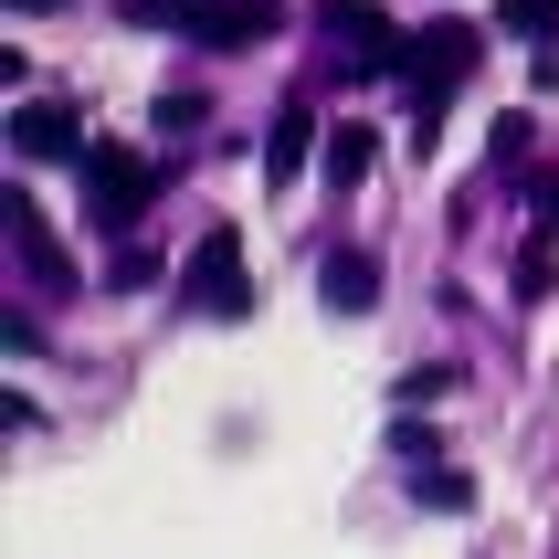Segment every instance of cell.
Returning <instances> with one entry per match:
<instances>
[{
  "label": "cell",
  "instance_id": "obj_1",
  "mask_svg": "<svg viewBox=\"0 0 559 559\" xmlns=\"http://www.w3.org/2000/svg\"><path fill=\"white\" fill-rule=\"evenodd\" d=\"M180 307L190 317H253V275H243V233L233 222H201V243L180 253Z\"/></svg>",
  "mask_w": 559,
  "mask_h": 559
},
{
  "label": "cell",
  "instance_id": "obj_2",
  "mask_svg": "<svg viewBox=\"0 0 559 559\" xmlns=\"http://www.w3.org/2000/svg\"><path fill=\"white\" fill-rule=\"evenodd\" d=\"M148 201H158L148 148L95 138V148H85V222H95V233H138V222H148Z\"/></svg>",
  "mask_w": 559,
  "mask_h": 559
},
{
  "label": "cell",
  "instance_id": "obj_3",
  "mask_svg": "<svg viewBox=\"0 0 559 559\" xmlns=\"http://www.w3.org/2000/svg\"><path fill=\"white\" fill-rule=\"evenodd\" d=\"M317 32H328V53H338L348 74H402V43H412L380 0H328V11H317Z\"/></svg>",
  "mask_w": 559,
  "mask_h": 559
},
{
  "label": "cell",
  "instance_id": "obj_4",
  "mask_svg": "<svg viewBox=\"0 0 559 559\" xmlns=\"http://www.w3.org/2000/svg\"><path fill=\"white\" fill-rule=\"evenodd\" d=\"M0 138H11V148H22V158H85V148H95V138H85V117H74L63 95H22Z\"/></svg>",
  "mask_w": 559,
  "mask_h": 559
},
{
  "label": "cell",
  "instance_id": "obj_5",
  "mask_svg": "<svg viewBox=\"0 0 559 559\" xmlns=\"http://www.w3.org/2000/svg\"><path fill=\"white\" fill-rule=\"evenodd\" d=\"M285 0H212V22L190 32V53H243V43H275Z\"/></svg>",
  "mask_w": 559,
  "mask_h": 559
},
{
  "label": "cell",
  "instance_id": "obj_6",
  "mask_svg": "<svg viewBox=\"0 0 559 559\" xmlns=\"http://www.w3.org/2000/svg\"><path fill=\"white\" fill-rule=\"evenodd\" d=\"M317 296H328V317H370L380 307V253L370 243H338L328 264H317Z\"/></svg>",
  "mask_w": 559,
  "mask_h": 559
},
{
  "label": "cell",
  "instance_id": "obj_7",
  "mask_svg": "<svg viewBox=\"0 0 559 559\" xmlns=\"http://www.w3.org/2000/svg\"><path fill=\"white\" fill-rule=\"evenodd\" d=\"M0 222H11V243H22V264L43 285H74V264H63V243H53V222L32 212V190H11V201H0Z\"/></svg>",
  "mask_w": 559,
  "mask_h": 559
},
{
  "label": "cell",
  "instance_id": "obj_8",
  "mask_svg": "<svg viewBox=\"0 0 559 559\" xmlns=\"http://www.w3.org/2000/svg\"><path fill=\"white\" fill-rule=\"evenodd\" d=\"M370 158H380V127H359V117L328 127V190H359V180H370Z\"/></svg>",
  "mask_w": 559,
  "mask_h": 559
},
{
  "label": "cell",
  "instance_id": "obj_9",
  "mask_svg": "<svg viewBox=\"0 0 559 559\" xmlns=\"http://www.w3.org/2000/svg\"><path fill=\"white\" fill-rule=\"evenodd\" d=\"M307 138H317V117H307V106H285L275 138H264V180H275V190H296V169H307Z\"/></svg>",
  "mask_w": 559,
  "mask_h": 559
},
{
  "label": "cell",
  "instance_id": "obj_10",
  "mask_svg": "<svg viewBox=\"0 0 559 559\" xmlns=\"http://www.w3.org/2000/svg\"><path fill=\"white\" fill-rule=\"evenodd\" d=\"M412 507H433V518H465V507H475V475H465V465H423V475H412Z\"/></svg>",
  "mask_w": 559,
  "mask_h": 559
},
{
  "label": "cell",
  "instance_id": "obj_11",
  "mask_svg": "<svg viewBox=\"0 0 559 559\" xmlns=\"http://www.w3.org/2000/svg\"><path fill=\"white\" fill-rule=\"evenodd\" d=\"M528 169H538V117L507 106V117H497V180H528Z\"/></svg>",
  "mask_w": 559,
  "mask_h": 559
},
{
  "label": "cell",
  "instance_id": "obj_12",
  "mask_svg": "<svg viewBox=\"0 0 559 559\" xmlns=\"http://www.w3.org/2000/svg\"><path fill=\"white\" fill-rule=\"evenodd\" d=\"M117 11H127L138 32H180V43H190L201 22H212V0H117Z\"/></svg>",
  "mask_w": 559,
  "mask_h": 559
},
{
  "label": "cell",
  "instance_id": "obj_13",
  "mask_svg": "<svg viewBox=\"0 0 559 559\" xmlns=\"http://www.w3.org/2000/svg\"><path fill=\"white\" fill-rule=\"evenodd\" d=\"M497 22H507V32H528V43H549V53H559V0H507Z\"/></svg>",
  "mask_w": 559,
  "mask_h": 559
},
{
  "label": "cell",
  "instance_id": "obj_14",
  "mask_svg": "<svg viewBox=\"0 0 559 559\" xmlns=\"http://www.w3.org/2000/svg\"><path fill=\"white\" fill-rule=\"evenodd\" d=\"M391 391H402V412H423V402H433V391H454V370H443V359H433V370H402V380H391Z\"/></svg>",
  "mask_w": 559,
  "mask_h": 559
},
{
  "label": "cell",
  "instance_id": "obj_15",
  "mask_svg": "<svg viewBox=\"0 0 559 559\" xmlns=\"http://www.w3.org/2000/svg\"><path fill=\"white\" fill-rule=\"evenodd\" d=\"M180 127H201V95H190V85H180V95H158V138H180Z\"/></svg>",
  "mask_w": 559,
  "mask_h": 559
},
{
  "label": "cell",
  "instance_id": "obj_16",
  "mask_svg": "<svg viewBox=\"0 0 559 559\" xmlns=\"http://www.w3.org/2000/svg\"><path fill=\"white\" fill-rule=\"evenodd\" d=\"M0 11H11V22H32V11H63V0H0Z\"/></svg>",
  "mask_w": 559,
  "mask_h": 559
}]
</instances>
